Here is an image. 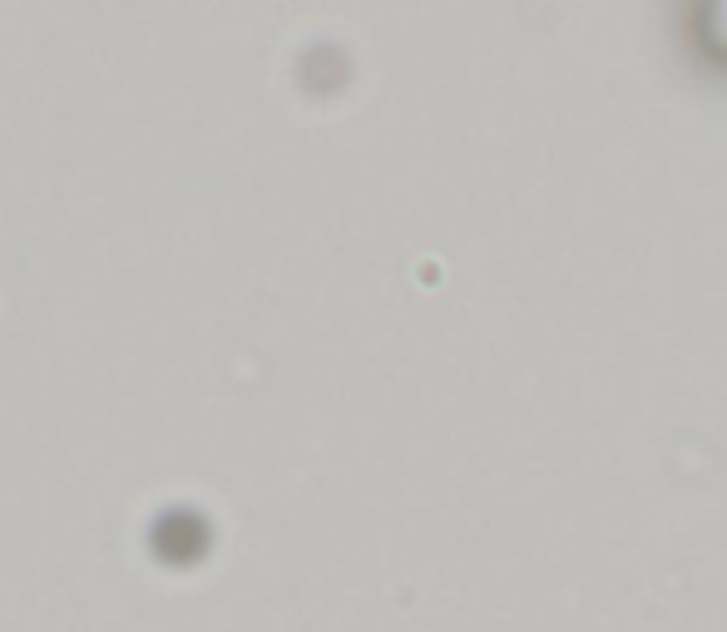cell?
<instances>
[{"instance_id":"6da1fadb","label":"cell","mask_w":727,"mask_h":632,"mask_svg":"<svg viewBox=\"0 0 727 632\" xmlns=\"http://www.w3.org/2000/svg\"><path fill=\"white\" fill-rule=\"evenodd\" d=\"M693 40L717 65H727V0H693Z\"/></svg>"}]
</instances>
